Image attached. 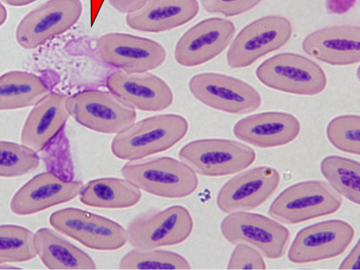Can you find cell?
Returning <instances> with one entry per match:
<instances>
[{
	"label": "cell",
	"instance_id": "1",
	"mask_svg": "<svg viewBox=\"0 0 360 270\" xmlns=\"http://www.w3.org/2000/svg\"><path fill=\"white\" fill-rule=\"evenodd\" d=\"M188 131V122L181 115L149 117L117 134L111 142V153L120 160H141L171 148L185 137Z\"/></svg>",
	"mask_w": 360,
	"mask_h": 270
},
{
	"label": "cell",
	"instance_id": "15",
	"mask_svg": "<svg viewBox=\"0 0 360 270\" xmlns=\"http://www.w3.org/2000/svg\"><path fill=\"white\" fill-rule=\"evenodd\" d=\"M235 30L233 23L222 18H210L199 22L176 43V63L184 67H194L213 59L228 46Z\"/></svg>",
	"mask_w": 360,
	"mask_h": 270
},
{
	"label": "cell",
	"instance_id": "6",
	"mask_svg": "<svg viewBox=\"0 0 360 270\" xmlns=\"http://www.w3.org/2000/svg\"><path fill=\"white\" fill-rule=\"evenodd\" d=\"M66 108L79 124L103 134H117L136 119V110L112 93L90 89L68 96Z\"/></svg>",
	"mask_w": 360,
	"mask_h": 270
},
{
	"label": "cell",
	"instance_id": "32",
	"mask_svg": "<svg viewBox=\"0 0 360 270\" xmlns=\"http://www.w3.org/2000/svg\"><path fill=\"white\" fill-rule=\"evenodd\" d=\"M262 0H200L204 10L208 13L231 17L245 13Z\"/></svg>",
	"mask_w": 360,
	"mask_h": 270
},
{
	"label": "cell",
	"instance_id": "22",
	"mask_svg": "<svg viewBox=\"0 0 360 270\" xmlns=\"http://www.w3.org/2000/svg\"><path fill=\"white\" fill-rule=\"evenodd\" d=\"M199 11L198 0H146L139 10L127 15L126 23L138 31L164 32L187 23Z\"/></svg>",
	"mask_w": 360,
	"mask_h": 270
},
{
	"label": "cell",
	"instance_id": "38",
	"mask_svg": "<svg viewBox=\"0 0 360 270\" xmlns=\"http://www.w3.org/2000/svg\"><path fill=\"white\" fill-rule=\"evenodd\" d=\"M20 269L18 266H15L12 264H8V263H0V269Z\"/></svg>",
	"mask_w": 360,
	"mask_h": 270
},
{
	"label": "cell",
	"instance_id": "26",
	"mask_svg": "<svg viewBox=\"0 0 360 270\" xmlns=\"http://www.w3.org/2000/svg\"><path fill=\"white\" fill-rule=\"evenodd\" d=\"M320 168L323 177L337 193L359 205V162L342 156L329 155L322 160Z\"/></svg>",
	"mask_w": 360,
	"mask_h": 270
},
{
	"label": "cell",
	"instance_id": "28",
	"mask_svg": "<svg viewBox=\"0 0 360 270\" xmlns=\"http://www.w3.org/2000/svg\"><path fill=\"white\" fill-rule=\"evenodd\" d=\"M120 269H189V262L182 255L169 250L133 248L120 260Z\"/></svg>",
	"mask_w": 360,
	"mask_h": 270
},
{
	"label": "cell",
	"instance_id": "10",
	"mask_svg": "<svg viewBox=\"0 0 360 270\" xmlns=\"http://www.w3.org/2000/svg\"><path fill=\"white\" fill-rule=\"evenodd\" d=\"M193 96L204 105L227 113L242 115L257 110L259 93L238 78L216 72L193 76L188 82Z\"/></svg>",
	"mask_w": 360,
	"mask_h": 270
},
{
	"label": "cell",
	"instance_id": "20",
	"mask_svg": "<svg viewBox=\"0 0 360 270\" xmlns=\"http://www.w3.org/2000/svg\"><path fill=\"white\" fill-rule=\"evenodd\" d=\"M308 55L333 65H349L360 60V27L336 25L317 30L302 41Z\"/></svg>",
	"mask_w": 360,
	"mask_h": 270
},
{
	"label": "cell",
	"instance_id": "18",
	"mask_svg": "<svg viewBox=\"0 0 360 270\" xmlns=\"http://www.w3.org/2000/svg\"><path fill=\"white\" fill-rule=\"evenodd\" d=\"M83 186L79 181L65 180L53 173L42 172L18 190L11 200L10 209L20 216L36 214L73 200Z\"/></svg>",
	"mask_w": 360,
	"mask_h": 270
},
{
	"label": "cell",
	"instance_id": "31",
	"mask_svg": "<svg viewBox=\"0 0 360 270\" xmlns=\"http://www.w3.org/2000/svg\"><path fill=\"white\" fill-rule=\"evenodd\" d=\"M229 269H264L266 263L261 253L246 243H238L231 253Z\"/></svg>",
	"mask_w": 360,
	"mask_h": 270
},
{
	"label": "cell",
	"instance_id": "11",
	"mask_svg": "<svg viewBox=\"0 0 360 270\" xmlns=\"http://www.w3.org/2000/svg\"><path fill=\"white\" fill-rule=\"evenodd\" d=\"M292 33L290 21L281 15H267L247 25L236 37L227 53L228 65L243 68L284 46Z\"/></svg>",
	"mask_w": 360,
	"mask_h": 270
},
{
	"label": "cell",
	"instance_id": "21",
	"mask_svg": "<svg viewBox=\"0 0 360 270\" xmlns=\"http://www.w3.org/2000/svg\"><path fill=\"white\" fill-rule=\"evenodd\" d=\"M67 98L65 94L51 92L38 101L22 127L21 143L36 152L44 148L59 134L70 117Z\"/></svg>",
	"mask_w": 360,
	"mask_h": 270
},
{
	"label": "cell",
	"instance_id": "19",
	"mask_svg": "<svg viewBox=\"0 0 360 270\" xmlns=\"http://www.w3.org/2000/svg\"><path fill=\"white\" fill-rule=\"evenodd\" d=\"M301 126L292 114L285 112H265L239 120L233 134L239 140L254 146L269 148L286 145L299 135Z\"/></svg>",
	"mask_w": 360,
	"mask_h": 270
},
{
	"label": "cell",
	"instance_id": "13",
	"mask_svg": "<svg viewBox=\"0 0 360 270\" xmlns=\"http://www.w3.org/2000/svg\"><path fill=\"white\" fill-rule=\"evenodd\" d=\"M354 236V227L341 219L312 224L297 233L288 251V260L301 264L336 257L348 248Z\"/></svg>",
	"mask_w": 360,
	"mask_h": 270
},
{
	"label": "cell",
	"instance_id": "36",
	"mask_svg": "<svg viewBox=\"0 0 360 270\" xmlns=\"http://www.w3.org/2000/svg\"><path fill=\"white\" fill-rule=\"evenodd\" d=\"M7 4L12 6H25L32 4L37 0H4Z\"/></svg>",
	"mask_w": 360,
	"mask_h": 270
},
{
	"label": "cell",
	"instance_id": "9",
	"mask_svg": "<svg viewBox=\"0 0 360 270\" xmlns=\"http://www.w3.org/2000/svg\"><path fill=\"white\" fill-rule=\"evenodd\" d=\"M220 231L230 243H246L268 259L282 257L290 238L289 230L266 216L243 211L231 212L221 222Z\"/></svg>",
	"mask_w": 360,
	"mask_h": 270
},
{
	"label": "cell",
	"instance_id": "12",
	"mask_svg": "<svg viewBox=\"0 0 360 270\" xmlns=\"http://www.w3.org/2000/svg\"><path fill=\"white\" fill-rule=\"evenodd\" d=\"M81 0H47L27 13L15 30L18 45L34 49L70 29L80 18Z\"/></svg>",
	"mask_w": 360,
	"mask_h": 270
},
{
	"label": "cell",
	"instance_id": "5",
	"mask_svg": "<svg viewBox=\"0 0 360 270\" xmlns=\"http://www.w3.org/2000/svg\"><path fill=\"white\" fill-rule=\"evenodd\" d=\"M256 75L271 89L297 95H317L327 85L326 73L317 63L292 53L268 58L257 68Z\"/></svg>",
	"mask_w": 360,
	"mask_h": 270
},
{
	"label": "cell",
	"instance_id": "25",
	"mask_svg": "<svg viewBox=\"0 0 360 270\" xmlns=\"http://www.w3.org/2000/svg\"><path fill=\"white\" fill-rule=\"evenodd\" d=\"M49 89L37 75L22 70H12L0 75V110L33 106Z\"/></svg>",
	"mask_w": 360,
	"mask_h": 270
},
{
	"label": "cell",
	"instance_id": "2",
	"mask_svg": "<svg viewBox=\"0 0 360 270\" xmlns=\"http://www.w3.org/2000/svg\"><path fill=\"white\" fill-rule=\"evenodd\" d=\"M121 174L141 191L169 199L189 196L199 184L189 165L167 156L128 162L121 168Z\"/></svg>",
	"mask_w": 360,
	"mask_h": 270
},
{
	"label": "cell",
	"instance_id": "27",
	"mask_svg": "<svg viewBox=\"0 0 360 270\" xmlns=\"http://www.w3.org/2000/svg\"><path fill=\"white\" fill-rule=\"evenodd\" d=\"M36 256L32 231L15 224L0 225V263L25 262Z\"/></svg>",
	"mask_w": 360,
	"mask_h": 270
},
{
	"label": "cell",
	"instance_id": "3",
	"mask_svg": "<svg viewBox=\"0 0 360 270\" xmlns=\"http://www.w3.org/2000/svg\"><path fill=\"white\" fill-rule=\"evenodd\" d=\"M193 227V217L184 206L152 209L129 221L126 229L127 243L138 250L176 245L189 238Z\"/></svg>",
	"mask_w": 360,
	"mask_h": 270
},
{
	"label": "cell",
	"instance_id": "14",
	"mask_svg": "<svg viewBox=\"0 0 360 270\" xmlns=\"http://www.w3.org/2000/svg\"><path fill=\"white\" fill-rule=\"evenodd\" d=\"M96 47L104 62L127 73L155 70L167 56L158 42L125 33L104 34L98 39Z\"/></svg>",
	"mask_w": 360,
	"mask_h": 270
},
{
	"label": "cell",
	"instance_id": "7",
	"mask_svg": "<svg viewBox=\"0 0 360 270\" xmlns=\"http://www.w3.org/2000/svg\"><path fill=\"white\" fill-rule=\"evenodd\" d=\"M179 160L197 174L224 176L250 167L256 159L255 150L233 140L204 139L185 144L179 152Z\"/></svg>",
	"mask_w": 360,
	"mask_h": 270
},
{
	"label": "cell",
	"instance_id": "37",
	"mask_svg": "<svg viewBox=\"0 0 360 270\" xmlns=\"http://www.w3.org/2000/svg\"><path fill=\"white\" fill-rule=\"evenodd\" d=\"M7 19V11L0 1V27L4 25Z\"/></svg>",
	"mask_w": 360,
	"mask_h": 270
},
{
	"label": "cell",
	"instance_id": "30",
	"mask_svg": "<svg viewBox=\"0 0 360 270\" xmlns=\"http://www.w3.org/2000/svg\"><path fill=\"white\" fill-rule=\"evenodd\" d=\"M327 137L337 149L349 154H360V117L344 115L333 118L326 128Z\"/></svg>",
	"mask_w": 360,
	"mask_h": 270
},
{
	"label": "cell",
	"instance_id": "35",
	"mask_svg": "<svg viewBox=\"0 0 360 270\" xmlns=\"http://www.w3.org/2000/svg\"><path fill=\"white\" fill-rule=\"evenodd\" d=\"M356 0H326V7L332 13L342 14L349 11Z\"/></svg>",
	"mask_w": 360,
	"mask_h": 270
},
{
	"label": "cell",
	"instance_id": "8",
	"mask_svg": "<svg viewBox=\"0 0 360 270\" xmlns=\"http://www.w3.org/2000/svg\"><path fill=\"white\" fill-rule=\"evenodd\" d=\"M49 223L56 231L92 250L113 251L127 243L126 229L120 224L79 208L55 211Z\"/></svg>",
	"mask_w": 360,
	"mask_h": 270
},
{
	"label": "cell",
	"instance_id": "29",
	"mask_svg": "<svg viewBox=\"0 0 360 270\" xmlns=\"http://www.w3.org/2000/svg\"><path fill=\"white\" fill-rule=\"evenodd\" d=\"M37 152L22 143L0 141V177H18L39 165Z\"/></svg>",
	"mask_w": 360,
	"mask_h": 270
},
{
	"label": "cell",
	"instance_id": "23",
	"mask_svg": "<svg viewBox=\"0 0 360 270\" xmlns=\"http://www.w3.org/2000/svg\"><path fill=\"white\" fill-rule=\"evenodd\" d=\"M34 245L37 256L49 269H96L89 255L50 229L41 228L34 233Z\"/></svg>",
	"mask_w": 360,
	"mask_h": 270
},
{
	"label": "cell",
	"instance_id": "4",
	"mask_svg": "<svg viewBox=\"0 0 360 270\" xmlns=\"http://www.w3.org/2000/svg\"><path fill=\"white\" fill-rule=\"evenodd\" d=\"M342 199L327 183L311 180L283 190L269 207L270 216L285 224H297L336 212Z\"/></svg>",
	"mask_w": 360,
	"mask_h": 270
},
{
	"label": "cell",
	"instance_id": "16",
	"mask_svg": "<svg viewBox=\"0 0 360 270\" xmlns=\"http://www.w3.org/2000/svg\"><path fill=\"white\" fill-rule=\"evenodd\" d=\"M278 172L270 167H257L227 181L217 197L218 208L224 213L251 210L264 203L277 189Z\"/></svg>",
	"mask_w": 360,
	"mask_h": 270
},
{
	"label": "cell",
	"instance_id": "33",
	"mask_svg": "<svg viewBox=\"0 0 360 270\" xmlns=\"http://www.w3.org/2000/svg\"><path fill=\"white\" fill-rule=\"evenodd\" d=\"M109 4L121 13L129 14L139 10L146 0H107Z\"/></svg>",
	"mask_w": 360,
	"mask_h": 270
},
{
	"label": "cell",
	"instance_id": "34",
	"mask_svg": "<svg viewBox=\"0 0 360 270\" xmlns=\"http://www.w3.org/2000/svg\"><path fill=\"white\" fill-rule=\"evenodd\" d=\"M360 245L357 241L349 255L341 262L339 269H359L360 268Z\"/></svg>",
	"mask_w": 360,
	"mask_h": 270
},
{
	"label": "cell",
	"instance_id": "24",
	"mask_svg": "<svg viewBox=\"0 0 360 270\" xmlns=\"http://www.w3.org/2000/svg\"><path fill=\"white\" fill-rule=\"evenodd\" d=\"M141 191L123 178H99L84 184L79 198L89 207L101 209H124L136 205L141 199Z\"/></svg>",
	"mask_w": 360,
	"mask_h": 270
},
{
	"label": "cell",
	"instance_id": "17",
	"mask_svg": "<svg viewBox=\"0 0 360 270\" xmlns=\"http://www.w3.org/2000/svg\"><path fill=\"white\" fill-rule=\"evenodd\" d=\"M108 90L126 104L143 111H161L173 102L169 85L160 77L145 72L127 73L117 70L106 79Z\"/></svg>",
	"mask_w": 360,
	"mask_h": 270
}]
</instances>
